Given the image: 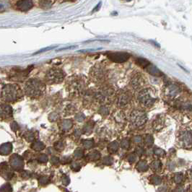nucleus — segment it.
Instances as JSON below:
<instances>
[{"mask_svg":"<svg viewBox=\"0 0 192 192\" xmlns=\"http://www.w3.org/2000/svg\"><path fill=\"white\" fill-rule=\"evenodd\" d=\"M46 89L45 85L40 80H30L27 82L25 86V92L28 96L31 98H38L41 96Z\"/></svg>","mask_w":192,"mask_h":192,"instance_id":"1","label":"nucleus"},{"mask_svg":"<svg viewBox=\"0 0 192 192\" xmlns=\"http://www.w3.org/2000/svg\"><path fill=\"white\" fill-rule=\"evenodd\" d=\"M3 99L7 102H11V101L18 100L23 96L22 90L18 85H7L3 88L1 91Z\"/></svg>","mask_w":192,"mask_h":192,"instance_id":"2","label":"nucleus"},{"mask_svg":"<svg viewBox=\"0 0 192 192\" xmlns=\"http://www.w3.org/2000/svg\"><path fill=\"white\" fill-rule=\"evenodd\" d=\"M138 100L140 103L148 108L155 104L156 101V97L152 89L147 88L140 92L138 95Z\"/></svg>","mask_w":192,"mask_h":192,"instance_id":"3","label":"nucleus"},{"mask_svg":"<svg viewBox=\"0 0 192 192\" xmlns=\"http://www.w3.org/2000/svg\"><path fill=\"white\" fill-rule=\"evenodd\" d=\"M64 72L59 69H51L46 74V78L49 83H59L62 82L64 78Z\"/></svg>","mask_w":192,"mask_h":192,"instance_id":"4","label":"nucleus"},{"mask_svg":"<svg viewBox=\"0 0 192 192\" xmlns=\"http://www.w3.org/2000/svg\"><path fill=\"white\" fill-rule=\"evenodd\" d=\"M147 117L143 111H134L131 114V121L136 127H140L146 122Z\"/></svg>","mask_w":192,"mask_h":192,"instance_id":"5","label":"nucleus"},{"mask_svg":"<svg viewBox=\"0 0 192 192\" xmlns=\"http://www.w3.org/2000/svg\"><path fill=\"white\" fill-rule=\"evenodd\" d=\"M108 58L114 62L123 63L129 58V54L122 52L111 53L110 54H108Z\"/></svg>","mask_w":192,"mask_h":192,"instance_id":"6","label":"nucleus"},{"mask_svg":"<svg viewBox=\"0 0 192 192\" xmlns=\"http://www.w3.org/2000/svg\"><path fill=\"white\" fill-rule=\"evenodd\" d=\"M69 86L70 87V90L72 89V91L73 93H79V92L83 91L85 84L83 80L75 79V80H72L70 82Z\"/></svg>","mask_w":192,"mask_h":192,"instance_id":"7","label":"nucleus"},{"mask_svg":"<svg viewBox=\"0 0 192 192\" xmlns=\"http://www.w3.org/2000/svg\"><path fill=\"white\" fill-rule=\"evenodd\" d=\"M145 83V80L143 79L142 76L141 74H136L133 76L132 79H131V84H132L133 87L135 89L140 88L142 87L143 85Z\"/></svg>","mask_w":192,"mask_h":192,"instance_id":"8","label":"nucleus"},{"mask_svg":"<svg viewBox=\"0 0 192 192\" xmlns=\"http://www.w3.org/2000/svg\"><path fill=\"white\" fill-rule=\"evenodd\" d=\"M181 90H180L179 87L178 86L175 85L171 84L167 87L166 91L165 93H167L168 96L171 97V98H175L178 96L180 93Z\"/></svg>","mask_w":192,"mask_h":192,"instance_id":"9","label":"nucleus"},{"mask_svg":"<svg viewBox=\"0 0 192 192\" xmlns=\"http://www.w3.org/2000/svg\"><path fill=\"white\" fill-rule=\"evenodd\" d=\"M181 141L183 145L189 147L192 145V133L190 131H185L181 135Z\"/></svg>","mask_w":192,"mask_h":192,"instance_id":"10","label":"nucleus"},{"mask_svg":"<svg viewBox=\"0 0 192 192\" xmlns=\"http://www.w3.org/2000/svg\"><path fill=\"white\" fill-rule=\"evenodd\" d=\"M12 116L11 108L8 105H1L0 106V116Z\"/></svg>","mask_w":192,"mask_h":192,"instance_id":"11","label":"nucleus"},{"mask_svg":"<svg viewBox=\"0 0 192 192\" xmlns=\"http://www.w3.org/2000/svg\"><path fill=\"white\" fill-rule=\"evenodd\" d=\"M129 100H130V96L126 93H121L118 98V103H119L121 105H126V104L129 103Z\"/></svg>","mask_w":192,"mask_h":192,"instance_id":"12","label":"nucleus"},{"mask_svg":"<svg viewBox=\"0 0 192 192\" xmlns=\"http://www.w3.org/2000/svg\"><path fill=\"white\" fill-rule=\"evenodd\" d=\"M137 64L140 66V67H147V66L149 65V62L147 61V60L145 59V58H137V61H136Z\"/></svg>","mask_w":192,"mask_h":192,"instance_id":"13","label":"nucleus"},{"mask_svg":"<svg viewBox=\"0 0 192 192\" xmlns=\"http://www.w3.org/2000/svg\"><path fill=\"white\" fill-rule=\"evenodd\" d=\"M148 72H149L151 74H152V75L159 76L161 74L159 70L156 68V67H152V66L150 67V68H149V70H148Z\"/></svg>","mask_w":192,"mask_h":192,"instance_id":"14","label":"nucleus"},{"mask_svg":"<svg viewBox=\"0 0 192 192\" xmlns=\"http://www.w3.org/2000/svg\"><path fill=\"white\" fill-rule=\"evenodd\" d=\"M137 168H138L139 171H145L147 170L148 167H147V165L145 162H141L138 164V165H137Z\"/></svg>","mask_w":192,"mask_h":192,"instance_id":"15","label":"nucleus"},{"mask_svg":"<svg viewBox=\"0 0 192 192\" xmlns=\"http://www.w3.org/2000/svg\"><path fill=\"white\" fill-rule=\"evenodd\" d=\"M152 183L153 184H155V185H159V184H160L161 183V178H160L159 176H157V175H155V176H152Z\"/></svg>","mask_w":192,"mask_h":192,"instance_id":"16","label":"nucleus"},{"mask_svg":"<svg viewBox=\"0 0 192 192\" xmlns=\"http://www.w3.org/2000/svg\"><path fill=\"white\" fill-rule=\"evenodd\" d=\"M160 166H161V164H160V161H155V162H152V169L155 170V171H158V169H160Z\"/></svg>","mask_w":192,"mask_h":192,"instance_id":"17","label":"nucleus"},{"mask_svg":"<svg viewBox=\"0 0 192 192\" xmlns=\"http://www.w3.org/2000/svg\"><path fill=\"white\" fill-rule=\"evenodd\" d=\"M182 180H183V176L181 175H180V174H178V175H176L175 176V183H177V184L181 183V181H182Z\"/></svg>","mask_w":192,"mask_h":192,"instance_id":"18","label":"nucleus"},{"mask_svg":"<svg viewBox=\"0 0 192 192\" xmlns=\"http://www.w3.org/2000/svg\"><path fill=\"white\" fill-rule=\"evenodd\" d=\"M54 48V47H48V48H43V49H41V51H38V52H36V53H35V54H39V53H41V52H43V51H48V50L52 49V48Z\"/></svg>","mask_w":192,"mask_h":192,"instance_id":"19","label":"nucleus"}]
</instances>
